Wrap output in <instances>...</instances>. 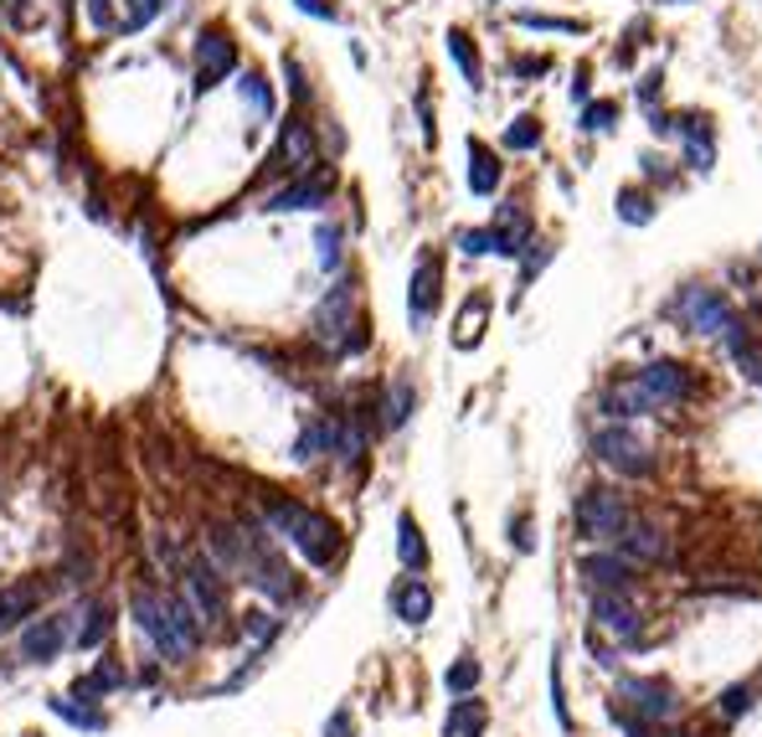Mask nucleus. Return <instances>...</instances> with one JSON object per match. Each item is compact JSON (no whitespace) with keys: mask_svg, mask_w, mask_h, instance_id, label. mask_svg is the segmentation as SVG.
I'll use <instances>...</instances> for the list:
<instances>
[{"mask_svg":"<svg viewBox=\"0 0 762 737\" xmlns=\"http://www.w3.org/2000/svg\"><path fill=\"white\" fill-rule=\"evenodd\" d=\"M124 681H129V676H124V665L114 661V655H104V661L93 665L88 676H77V681H73V696H77V702H98V696L119 692Z\"/></svg>","mask_w":762,"mask_h":737,"instance_id":"obj_24","label":"nucleus"},{"mask_svg":"<svg viewBox=\"0 0 762 737\" xmlns=\"http://www.w3.org/2000/svg\"><path fill=\"white\" fill-rule=\"evenodd\" d=\"M0 6H6V0H0Z\"/></svg>","mask_w":762,"mask_h":737,"instance_id":"obj_53","label":"nucleus"},{"mask_svg":"<svg viewBox=\"0 0 762 737\" xmlns=\"http://www.w3.org/2000/svg\"><path fill=\"white\" fill-rule=\"evenodd\" d=\"M238 68V46L227 31H201V42H196V89L207 93L217 89L227 73Z\"/></svg>","mask_w":762,"mask_h":737,"instance_id":"obj_16","label":"nucleus"},{"mask_svg":"<svg viewBox=\"0 0 762 737\" xmlns=\"http://www.w3.org/2000/svg\"><path fill=\"white\" fill-rule=\"evenodd\" d=\"M659 6H686V0H659Z\"/></svg>","mask_w":762,"mask_h":737,"instance_id":"obj_51","label":"nucleus"},{"mask_svg":"<svg viewBox=\"0 0 762 737\" xmlns=\"http://www.w3.org/2000/svg\"><path fill=\"white\" fill-rule=\"evenodd\" d=\"M351 315H356V289L345 284H335L325 294V304H320V310H314V341H325L330 351H356V341H351Z\"/></svg>","mask_w":762,"mask_h":737,"instance_id":"obj_8","label":"nucleus"},{"mask_svg":"<svg viewBox=\"0 0 762 737\" xmlns=\"http://www.w3.org/2000/svg\"><path fill=\"white\" fill-rule=\"evenodd\" d=\"M180 603L201 619V630H217L227 619V572L211 562V557H191L180 568Z\"/></svg>","mask_w":762,"mask_h":737,"instance_id":"obj_5","label":"nucleus"},{"mask_svg":"<svg viewBox=\"0 0 762 737\" xmlns=\"http://www.w3.org/2000/svg\"><path fill=\"white\" fill-rule=\"evenodd\" d=\"M593 459L608 465L613 475H624V480H649L655 475V454L628 423H608V428L593 434Z\"/></svg>","mask_w":762,"mask_h":737,"instance_id":"obj_6","label":"nucleus"},{"mask_svg":"<svg viewBox=\"0 0 762 737\" xmlns=\"http://www.w3.org/2000/svg\"><path fill=\"white\" fill-rule=\"evenodd\" d=\"M27 737H36V733H27Z\"/></svg>","mask_w":762,"mask_h":737,"instance_id":"obj_52","label":"nucleus"},{"mask_svg":"<svg viewBox=\"0 0 762 737\" xmlns=\"http://www.w3.org/2000/svg\"><path fill=\"white\" fill-rule=\"evenodd\" d=\"M397 557H403L407 572H422V568H428V542H422V527L413 521V511L397 516Z\"/></svg>","mask_w":762,"mask_h":737,"instance_id":"obj_27","label":"nucleus"},{"mask_svg":"<svg viewBox=\"0 0 762 737\" xmlns=\"http://www.w3.org/2000/svg\"><path fill=\"white\" fill-rule=\"evenodd\" d=\"M304 15H314V21H335V6L330 0H294Z\"/></svg>","mask_w":762,"mask_h":737,"instance_id":"obj_48","label":"nucleus"},{"mask_svg":"<svg viewBox=\"0 0 762 737\" xmlns=\"http://www.w3.org/2000/svg\"><path fill=\"white\" fill-rule=\"evenodd\" d=\"M479 676H484V665H479L474 655H459V661L443 671V686H449V696H474Z\"/></svg>","mask_w":762,"mask_h":737,"instance_id":"obj_32","label":"nucleus"},{"mask_svg":"<svg viewBox=\"0 0 762 737\" xmlns=\"http://www.w3.org/2000/svg\"><path fill=\"white\" fill-rule=\"evenodd\" d=\"M618 552L634 562V568H655V562H670V531L655 527V521H644V516H634L624 527V537H618Z\"/></svg>","mask_w":762,"mask_h":737,"instance_id":"obj_15","label":"nucleus"},{"mask_svg":"<svg viewBox=\"0 0 762 737\" xmlns=\"http://www.w3.org/2000/svg\"><path fill=\"white\" fill-rule=\"evenodd\" d=\"M88 21L104 31H119V21H114V11H108V0H88Z\"/></svg>","mask_w":762,"mask_h":737,"instance_id":"obj_45","label":"nucleus"},{"mask_svg":"<svg viewBox=\"0 0 762 737\" xmlns=\"http://www.w3.org/2000/svg\"><path fill=\"white\" fill-rule=\"evenodd\" d=\"M46 593H52V578H21V583H6V588H0V634L21 630L27 619L42 614Z\"/></svg>","mask_w":762,"mask_h":737,"instance_id":"obj_12","label":"nucleus"},{"mask_svg":"<svg viewBox=\"0 0 762 737\" xmlns=\"http://www.w3.org/2000/svg\"><path fill=\"white\" fill-rule=\"evenodd\" d=\"M160 6H165V0H129V11H124L119 31H145L155 15H160Z\"/></svg>","mask_w":762,"mask_h":737,"instance_id":"obj_40","label":"nucleus"},{"mask_svg":"<svg viewBox=\"0 0 762 737\" xmlns=\"http://www.w3.org/2000/svg\"><path fill=\"white\" fill-rule=\"evenodd\" d=\"M552 712H556V723L572 733V712H567V692H562V661H552Z\"/></svg>","mask_w":762,"mask_h":737,"instance_id":"obj_43","label":"nucleus"},{"mask_svg":"<svg viewBox=\"0 0 762 737\" xmlns=\"http://www.w3.org/2000/svg\"><path fill=\"white\" fill-rule=\"evenodd\" d=\"M469 191L474 196H494L500 191V160L484 139H469Z\"/></svg>","mask_w":762,"mask_h":737,"instance_id":"obj_26","label":"nucleus"},{"mask_svg":"<svg viewBox=\"0 0 762 737\" xmlns=\"http://www.w3.org/2000/svg\"><path fill=\"white\" fill-rule=\"evenodd\" d=\"M752 696H758V686H752V681H742V686H727V692L717 696V717L737 723V717H742V712L752 707Z\"/></svg>","mask_w":762,"mask_h":737,"instance_id":"obj_35","label":"nucleus"},{"mask_svg":"<svg viewBox=\"0 0 762 737\" xmlns=\"http://www.w3.org/2000/svg\"><path fill=\"white\" fill-rule=\"evenodd\" d=\"M510 542L521 547V552H531V547H536V537H531V521H525V516H521V521H510Z\"/></svg>","mask_w":762,"mask_h":737,"instance_id":"obj_47","label":"nucleus"},{"mask_svg":"<svg viewBox=\"0 0 762 737\" xmlns=\"http://www.w3.org/2000/svg\"><path fill=\"white\" fill-rule=\"evenodd\" d=\"M392 614L403 619V624H413V630L428 624V619H434V588L422 583L418 572H413V578H397V583H392Z\"/></svg>","mask_w":762,"mask_h":737,"instance_id":"obj_22","label":"nucleus"},{"mask_svg":"<svg viewBox=\"0 0 762 737\" xmlns=\"http://www.w3.org/2000/svg\"><path fill=\"white\" fill-rule=\"evenodd\" d=\"M269 170H289V176H304L314 170V135L304 120H289L284 135H279V150H273Z\"/></svg>","mask_w":762,"mask_h":737,"instance_id":"obj_19","label":"nucleus"},{"mask_svg":"<svg viewBox=\"0 0 762 737\" xmlns=\"http://www.w3.org/2000/svg\"><path fill=\"white\" fill-rule=\"evenodd\" d=\"M449 58L459 62V73H463V83H469V89H479V83H484V68H479V52H474V46H469V37H463L459 27L449 31Z\"/></svg>","mask_w":762,"mask_h":737,"instance_id":"obj_31","label":"nucleus"},{"mask_svg":"<svg viewBox=\"0 0 762 737\" xmlns=\"http://www.w3.org/2000/svg\"><path fill=\"white\" fill-rule=\"evenodd\" d=\"M314 242H320V269H341V227L325 222L314 232Z\"/></svg>","mask_w":762,"mask_h":737,"instance_id":"obj_41","label":"nucleus"},{"mask_svg":"<svg viewBox=\"0 0 762 737\" xmlns=\"http://www.w3.org/2000/svg\"><path fill=\"white\" fill-rule=\"evenodd\" d=\"M263 521H269L273 537H284L310 568H330V562L341 557V527H335L325 511L304 506V500L263 496Z\"/></svg>","mask_w":762,"mask_h":737,"instance_id":"obj_2","label":"nucleus"},{"mask_svg":"<svg viewBox=\"0 0 762 737\" xmlns=\"http://www.w3.org/2000/svg\"><path fill=\"white\" fill-rule=\"evenodd\" d=\"M484 315H490V300H469V304H463V315H459V335H453V346H459V351L479 346V335H484Z\"/></svg>","mask_w":762,"mask_h":737,"instance_id":"obj_33","label":"nucleus"},{"mask_svg":"<svg viewBox=\"0 0 762 737\" xmlns=\"http://www.w3.org/2000/svg\"><path fill=\"white\" fill-rule=\"evenodd\" d=\"M52 717H62L77 733H108V712H98L93 702H77V696H46Z\"/></svg>","mask_w":762,"mask_h":737,"instance_id":"obj_25","label":"nucleus"},{"mask_svg":"<svg viewBox=\"0 0 762 737\" xmlns=\"http://www.w3.org/2000/svg\"><path fill=\"white\" fill-rule=\"evenodd\" d=\"M644 382V392L655 397V407L665 403H680V397H690V387H696V376H690L686 362H670V356H659V362H649L644 372H634Z\"/></svg>","mask_w":762,"mask_h":737,"instance_id":"obj_18","label":"nucleus"},{"mask_svg":"<svg viewBox=\"0 0 762 737\" xmlns=\"http://www.w3.org/2000/svg\"><path fill=\"white\" fill-rule=\"evenodd\" d=\"M129 614H135L139 634L150 640V650L160 655L165 665H186L201 650L207 630L201 619L180 603V593H160V588H135L129 593Z\"/></svg>","mask_w":762,"mask_h":737,"instance_id":"obj_1","label":"nucleus"},{"mask_svg":"<svg viewBox=\"0 0 762 737\" xmlns=\"http://www.w3.org/2000/svg\"><path fill=\"white\" fill-rule=\"evenodd\" d=\"M618 712L624 723L670 727L680 717V692L665 676H618Z\"/></svg>","mask_w":762,"mask_h":737,"instance_id":"obj_4","label":"nucleus"},{"mask_svg":"<svg viewBox=\"0 0 762 737\" xmlns=\"http://www.w3.org/2000/svg\"><path fill=\"white\" fill-rule=\"evenodd\" d=\"M577 578H583L593 593H634L639 568H634L624 552H587L583 562H577Z\"/></svg>","mask_w":762,"mask_h":737,"instance_id":"obj_13","label":"nucleus"},{"mask_svg":"<svg viewBox=\"0 0 762 737\" xmlns=\"http://www.w3.org/2000/svg\"><path fill=\"white\" fill-rule=\"evenodd\" d=\"M587 619H593V630L613 634V640H639V603H634V593H593V603H587Z\"/></svg>","mask_w":762,"mask_h":737,"instance_id":"obj_10","label":"nucleus"},{"mask_svg":"<svg viewBox=\"0 0 762 737\" xmlns=\"http://www.w3.org/2000/svg\"><path fill=\"white\" fill-rule=\"evenodd\" d=\"M603 413L613 423H628V418H639V413H655V397L644 392L639 376H618V382L603 387Z\"/></svg>","mask_w":762,"mask_h":737,"instance_id":"obj_21","label":"nucleus"},{"mask_svg":"<svg viewBox=\"0 0 762 737\" xmlns=\"http://www.w3.org/2000/svg\"><path fill=\"white\" fill-rule=\"evenodd\" d=\"M613 120H618V104H608V98H603V104H593L583 114V129H587V135H603V129H613Z\"/></svg>","mask_w":762,"mask_h":737,"instance_id":"obj_42","label":"nucleus"},{"mask_svg":"<svg viewBox=\"0 0 762 737\" xmlns=\"http://www.w3.org/2000/svg\"><path fill=\"white\" fill-rule=\"evenodd\" d=\"M335 428H341V418H320V423H310L300 434V444H294V459H325V454H335Z\"/></svg>","mask_w":762,"mask_h":737,"instance_id":"obj_28","label":"nucleus"},{"mask_svg":"<svg viewBox=\"0 0 762 737\" xmlns=\"http://www.w3.org/2000/svg\"><path fill=\"white\" fill-rule=\"evenodd\" d=\"M413 403H418L413 382H407V376H397V382L387 387V397H382V428H403V423L413 418Z\"/></svg>","mask_w":762,"mask_h":737,"instance_id":"obj_29","label":"nucleus"},{"mask_svg":"<svg viewBox=\"0 0 762 737\" xmlns=\"http://www.w3.org/2000/svg\"><path fill=\"white\" fill-rule=\"evenodd\" d=\"M628 737H696V733H670V727H644V723H628Z\"/></svg>","mask_w":762,"mask_h":737,"instance_id":"obj_49","label":"nucleus"},{"mask_svg":"<svg viewBox=\"0 0 762 737\" xmlns=\"http://www.w3.org/2000/svg\"><path fill=\"white\" fill-rule=\"evenodd\" d=\"M758 253H762V248H758Z\"/></svg>","mask_w":762,"mask_h":737,"instance_id":"obj_54","label":"nucleus"},{"mask_svg":"<svg viewBox=\"0 0 762 737\" xmlns=\"http://www.w3.org/2000/svg\"><path fill=\"white\" fill-rule=\"evenodd\" d=\"M675 310H680V320L696 325L701 335H721V331H727V320L737 315L732 304H727V294H721V289H706V284H690Z\"/></svg>","mask_w":762,"mask_h":737,"instance_id":"obj_11","label":"nucleus"},{"mask_svg":"<svg viewBox=\"0 0 762 737\" xmlns=\"http://www.w3.org/2000/svg\"><path fill=\"white\" fill-rule=\"evenodd\" d=\"M670 135L680 139V150H686V166L690 170H711L717 166V129L706 114H680L670 124Z\"/></svg>","mask_w":762,"mask_h":737,"instance_id":"obj_17","label":"nucleus"},{"mask_svg":"<svg viewBox=\"0 0 762 737\" xmlns=\"http://www.w3.org/2000/svg\"><path fill=\"white\" fill-rule=\"evenodd\" d=\"M330 191H335V170H304L284 191L269 196V211H320L330 207Z\"/></svg>","mask_w":762,"mask_h":737,"instance_id":"obj_14","label":"nucleus"},{"mask_svg":"<svg viewBox=\"0 0 762 737\" xmlns=\"http://www.w3.org/2000/svg\"><path fill=\"white\" fill-rule=\"evenodd\" d=\"M572 521H577V537L593 547H613L618 537H624V527L634 521V511H628V500L613 490V485H587L583 496H577V506H572Z\"/></svg>","mask_w":762,"mask_h":737,"instance_id":"obj_3","label":"nucleus"},{"mask_svg":"<svg viewBox=\"0 0 762 737\" xmlns=\"http://www.w3.org/2000/svg\"><path fill=\"white\" fill-rule=\"evenodd\" d=\"M284 77H289V93L304 104V93H310V89H304V73H300V62H294V58H284Z\"/></svg>","mask_w":762,"mask_h":737,"instance_id":"obj_46","label":"nucleus"},{"mask_svg":"<svg viewBox=\"0 0 762 737\" xmlns=\"http://www.w3.org/2000/svg\"><path fill=\"white\" fill-rule=\"evenodd\" d=\"M279 630H284V624L273 614H263V609L242 614V640H248V645H269V640H279Z\"/></svg>","mask_w":762,"mask_h":737,"instance_id":"obj_36","label":"nucleus"},{"mask_svg":"<svg viewBox=\"0 0 762 737\" xmlns=\"http://www.w3.org/2000/svg\"><path fill=\"white\" fill-rule=\"evenodd\" d=\"M459 248L469 258H510V248H505V238H500V232H494V227H463L459 232Z\"/></svg>","mask_w":762,"mask_h":737,"instance_id":"obj_30","label":"nucleus"},{"mask_svg":"<svg viewBox=\"0 0 762 737\" xmlns=\"http://www.w3.org/2000/svg\"><path fill=\"white\" fill-rule=\"evenodd\" d=\"M438 304H443V263H438V253H422L418 269H413V284H407V320H413V331L434 325Z\"/></svg>","mask_w":762,"mask_h":737,"instance_id":"obj_9","label":"nucleus"},{"mask_svg":"<svg viewBox=\"0 0 762 737\" xmlns=\"http://www.w3.org/2000/svg\"><path fill=\"white\" fill-rule=\"evenodd\" d=\"M242 104L253 108L258 120H269V114H273V93H269V83H263V77H258V73H248V77H242Z\"/></svg>","mask_w":762,"mask_h":737,"instance_id":"obj_37","label":"nucleus"},{"mask_svg":"<svg viewBox=\"0 0 762 737\" xmlns=\"http://www.w3.org/2000/svg\"><path fill=\"white\" fill-rule=\"evenodd\" d=\"M536 145H541V120H536V114H521V120H510L505 150H536Z\"/></svg>","mask_w":762,"mask_h":737,"instance_id":"obj_34","label":"nucleus"},{"mask_svg":"<svg viewBox=\"0 0 762 737\" xmlns=\"http://www.w3.org/2000/svg\"><path fill=\"white\" fill-rule=\"evenodd\" d=\"M325 737H356V717H351V707H335V712H330Z\"/></svg>","mask_w":762,"mask_h":737,"instance_id":"obj_44","label":"nucleus"},{"mask_svg":"<svg viewBox=\"0 0 762 737\" xmlns=\"http://www.w3.org/2000/svg\"><path fill=\"white\" fill-rule=\"evenodd\" d=\"M490 727V707L479 696H453L449 717H443V737H484Z\"/></svg>","mask_w":762,"mask_h":737,"instance_id":"obj_23","label":"nucleus"},{"mask_svg":"<svg viewBox=\"0 0 762 737\" xmlns=\"http://www.w3.org/2000/svg\"><path fill=\"white\" fill-rule=\"evenodd\" d=\"M114 634V609L104 599H77L73 603V650H98Z\"/></svg>","mask_w":762,"mask_h":737,"instance_id":"obj_20","label":"nucleus"},{"mask_svg":"<svg viewBox=\"0 0 762 737\" xmlns=\"http://www.w3.org/2000/svg\"><path fill=\"white\" fill-rule=\"evenodd\" d=\"M639 166H644V176H655V181H665V176H670V170H665V160H659V155H644Z\"/></svg>","mask_w":762,"mask_h":737,"instance_id":"obj_50","label":"nucleus"},{"mask_svg":"<svg viewBox=\"0 0 762 737\" xmlns=\"http://www.w3.org/2000/svg\"><path fill=\"white\" fill-rule=\"evenodd\" d=\"M515 21H521V27H531V31H567V37H577V31H583V21H572V15H536V11H521Z\"/></svg>","mask_w":762,"mask_h":737,"instance_id":"obj_39","label":"nucleus"},{"mask_svg":"<svg viewBox=\"0 0 762 737\" xmlns=\"http://www.w3.org/2000/svg\"><path fill=\"white\" fill-rule=\"evenodd\" d=\"M67 645H73V614H58V609H42L15 630V650L27 665H52Z\"/></svg>","mask_w":762,"mask_h":737,"instance_id":"obj_7","label":"nucleus"},{"mask_svg":"<svg viewBox=\"0 0 762 737\" xmlns=\"http://www.w3.org/2000/svg\"><path fill=\"white\" fill-rule=\"evenodd\" d=\"M618 217H624V222H655V201L628 186V191H618Z\"/></svg>","mask_w":762,"mask_h":737,"instance_id":"obj_38","label":"nucleus"}]
</instances>
